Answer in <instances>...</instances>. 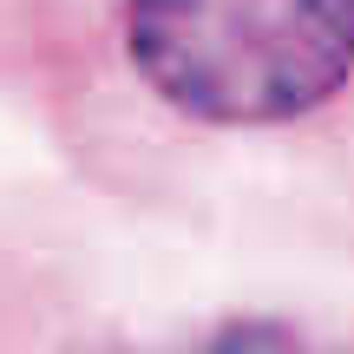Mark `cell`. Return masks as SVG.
Wrapping results in <instances>:
<instances>
[{"instance_id":"obj_1","label":"cell","mask_w":354,"mask_h":354,"mask_svg":"<svg viewBox=\"0 0 354 354\" xmlns=\"http://www.w3.org/2000/svg\"><path fill=\"white\" fill-rule=\"evenodd\" d=\"M138 79L203 125H282L354 73V0H125Z\"/></svg>"},{"instance_id":"obj_2","label":"cell","mask_w":354,"mask_h":354,"mask_svg":"<svg viewBox=\"0 0 354 354\" xmlns=\"http://www.w3.org/2000/svg\"><path fill=\"white\" fill-rule=\"evenodd\" d=\"M210 354H348V348H328L315 335L289 328V322H236L210 342Z\"/></svg>"}]
</instances>
